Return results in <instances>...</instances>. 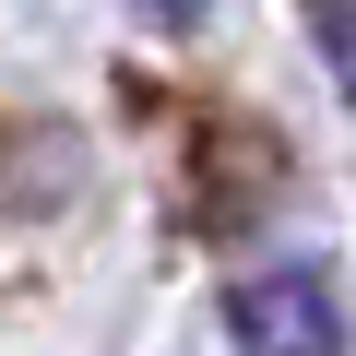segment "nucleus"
Wrapping results in <instances>:
<instances>
[{
	"label": "nucleus",
	"instance_id": "1",
	"mask_svg": "<svg viewBox=\"0 0 356 356\" xmlns=\"http://www.w3.org/2000/svg\"><path fill=\"white\" fill-rule=\"evenodd\" d=\"M226 344L238 356H344V285L321 261H273L226 297Z\"/></svg>",
	"mask_w": 356,
	"mask_h": 356
},
{
	"label": "nucleus",
	"instance_id": "2",
	"mask_svg": "<svg viewBox=\"0 0 356 356\" xmlns=\"http://www.w3.org/2000/svg\"><path fill=\"white\" fill-rule=\"evenodd\" d=\"M309 13V48H321V72L344 83V107H356V0H297Z\"/></svg>",
	"mask_w": 356,
	"mask_h": 356
},
{
	"label": "nucleus",
	"instance_id": "3",
	"mask_svg": "<svg viewBox=\"0 0 356 356\" xmlns=\"http://www.w3.org/2000/svg\"><path fill=\"white\" fill-rule=\"evenodd\" d=\"M143 13H154V24H202L214 0H143Z\"/></svg>",
	"mask_w": 356,
	"mask_h": 356
}]
</instances>
